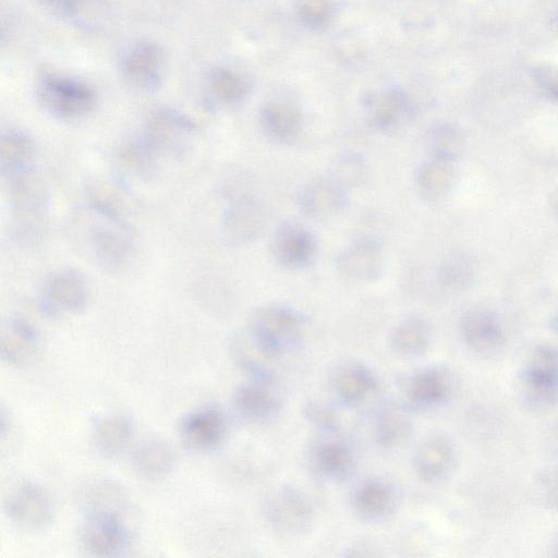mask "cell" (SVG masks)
<instances>
[{
	"label": "cell",
	"instance_id": "1",
	"mask_svg": "<svg viewBox=\"0 0 558 558\" xmlns=\"http://www.w3.org/2000/svg\"><path fill=\"white\" fill-rule=\"evenodd\" d=\"M89 215L84 237L93 258L111 270L126 265L135 249L129 228L103 203H94Z\"/></svg>",
	"mask_w": 558,
	"mask_h": 558
},
{
	"label": "cell",
	"instance_id": "2",
	"mask_svg": "<svg viewBox=\"0 0 558 558\" xmlns=\"http://www.w3.org/2000/svg\"><path fill=\"white\" fill-rule=\"evenodd\" d=\"M306 323L295 309L271 303L252 312L247 330L272 354L283 358L300 347Z\"/></svg>",
	"mask_w": 558,
	"mask_h": 558
},
{
	"label": "cell",
	"instance_id": "3",
	"mask_svg": "<svg viewBox=\"0 0 558 558\" xmlns=\"http://www.w3.org/2000/svg\"><path fill=\"white\" fill-rule=\"evenodd\" d=\"M263 517L276 535L297 538L307 535L314 525V508L308 496L294 487L277 488L266 497Z\"/></svg>",
	"mask_w": 558,
	"mask_h": 558
},
{
	"label": "cell",
	"instance_id": "4",
	"mask_svg": "<svg viewBox=\"0 0 558 558\" xmlns=\"http://www.w3.org/2000/svg\"><path fill=\"white\" fill-rule=\"evenodd\" d=\"M39 97L47 112L65 120L86 117L96 105L95 92L86 83L59 75L44 77Z\"/></svg>",
	"mask_w": 558,
	"mask_h": 558
},
{
	"label": "cell",
	"instance_id": "5",
	"mask_svg": "<svg viewBox=\"0 0 558 558\" xmlns=\"http://www.w3.org/2000/svg\"><path fill=\"white\" fill-rule=\"evenodd\" d=\"M4 509L12 524L29 532L46 529L54 517L51 496L40 484L28 480L18 482L9 491Z\"/></svg>",
	"mask_w": 558,
	"mask_h": 558
},
{
	"label": "cell",
	"instance_id": "6",
	"mask_svg": "<svg viewBox=\"0 0 558 558\" xmlns=\"http://www.w3.org/2000/svg\"><path fill=\"white\" fill-rule=\"evenodd\" d=\"M128 512H103L87 514L81 540L84 549L99 557L123 554L131 544V530L126 521Z\"/></svg>",
	"mask_w": 558,
	"mask_h": 558
},
{
	"label": "cell",
	"instance_id": "7",
	"mask_svg": "<svg viewBox=\"0 0 558 558\" xmlns=\"http://www.w3.org/2000/svg\"><path fill=\"white\" fill-rule=\"evenodd\" d=\"M90 287L86 277L72 269L46 278L41 290L43 306L54 313H77L88 306Z\"/></svg>",
	"mask_w": 558,
	"mask_h": 558
},
{
	"label": "cell",
	"instance_id": "8",
	"mask_svg": "<svg viewBox=\"0 0 558 558\" xmlns=\"http://www.w3.org/2000/svg\"><path fill=\"white\" fill-rule=\"evenodd\" d=\"M524 392L530 402L550 405L558 399V350L541 346L531 354L523 372Z\"/></svg>",
	"mask_w": 558,
	"mask_h": 558
},
{
	"label": "cell",
	"instance_id": "9",
	"mask_svg": "<svg viewBox=\"0 0 558 558\" xmlns=\"http://www.w3.org/2000/svg\"><path fill=\"white\" fill-rule=\"evenodd\" d=\"M227 420L221 410L202 408L190 412L179 423V436L189 450L212 452L221 446L227 435Z\"/></svg>",
	"mask_w": 558,
	"mask_h": 558
},
{
	"label": "cell",
	"instance_id": "10",
	"mask_svg": "<svg viewBox=\"0 0 558 558\" xmlns=\"http://www.w3.org/2000/svg\"><path fill=\"white\" fill-rule=\"evenodd\" d=\"M337 270L360 283L378 281L385 271V257L379 241L361 238L338 253Z\"/></svg>",
	"mask_w": 558,
	"mask_h": 558
},
{
	"label": "cell",
	"instance_id": "11",
	"mask_svg": "<svg viewBox=\"0 0 558 558\" xmlns=\"http://www.w3.org/2000/svg\"><path fill=\"white\" fill-rule=\"evenodd\" d=\"M276 261L288 269L306 268L317 256L318 242L308 228L295 222L278 226L272 238Z\"/></svg>",
	"mask_w": 558,
	"mask_h": 558
},
{
	"label": "cell",
	"instance_id": "12",
	"mask_svg": "<svg viewBox=\"0 0 558 558\" xmlns=\"http://www.w3.org/2000/svg\"><path fill=\"white\" fill-rule=\"evenodd\" d=\"M310 465L317 475L329 482H344L354 475L356 457L346 442L325 436L310 448Z\"/></svg>",
	"mask_w": 558,
	"mask_h": 558
},
{
	"label": "cell",
	"instance_id": "13",
	"mask_svg": "<svg viewBox=\"0 0 558 558\" xmlns=\"http://www.w3.org/2000/svg\"><path fill=\"white\" fill-rule=\"evenodd\" d=\"M300 208L313 220H326L342 213L348 205V190L331 175L309 181L300 194Z\"/></svg>",
	"mask_w": 558,
	"mask_h": 558
},
{
	"label": "cell",
	"instance_id": "14",
	"mask_svg": "<svg viewBox=\"0 0 558 558\" xmlns=\"http://www.w3.org/2000/svg\"><path fill=\"white\" fill-rule=\"evenodd\" d=\"M453 390L454 381L450 372L443 368H428L409 380L406 398L412 409L433 410L446 404Z\"/></svg>",
	"mask_w": 558,
	"mask_h": 558
},
{
	"label": "cell",
	"instance_id": "15",
	"mask_svg": "<svg viewBox=\"0 0 558 558\" xmlns=\"http://www.w3.org/2000/svg\"><path fill=\"white\" fill-rule=\"evenodd\" d=\"M275 382L251 380L238 387L234 406L238 415L252 423L274 419L282 409V398L276 392Z\"/></svg>",
	"mask_w": 558,
	"mask_h": 558
},
{
	"label": "cell",
	"instance_id": "16",
	"mask_svg": "<svg viewBox=\"0 0 558 558\" xmlns=\"http://www.w3.org/2000/svg\"><path fill=\"white\" fill-rule=\"evenodd\" d=\"M333 391L344 405L357 407L378 390L379 382L365 363L350 360L338 366L332 378Z\"/></svg>",
	"mask_w": 558,
	"mask_h": 558
},
{
	"label": "cell",
	"instance_id": "17",
	"mask_svg": "<svg viewBox=\"0 0 558 558\" xmlns=\"http://www.w3.org/2000/svg\"><path fill=\"white\" fill-rule=\"evenodd\" d=\"M265 226L264 206L252 196L235 199L225 216L226 238L235 245H246L257 240Z\"/></svg>",
	"mask_w": 558,
	"mask_h": 558
},
{
	"label": "cell",
	"instance_id": "18",
	"mask_svg": "<svg viewBox=\"0 0 558 558\" xmlns=\"http://www.w3.org/2000/svg\"><path fill=\"white\" fill-rule=\"evenodd\" d=\"M456 457V448L450 438L442 434L429 436L418 447L415 455L416 475L424 482H440L453 471Z\"/></svg>",
	"mask_w": 558,
	"mask_h": 558
},
{
	"label": "cell",
	"instance_id": "19",
	"mask_svg": "<svg viewBox=\"0 0 558 558\" xmlns=\"http://www.w3.org/2000/svg\"><path fill=\"white\" fill-rule=\"evenodd\" d=\"M230 350L237 365L251 380L275 382L283 358L272 354L248 330L233 337Z\"/></svg>",
	"mask_w": 558,
	"mask_h": 558
},
{
	"label": "cell",
	"instance_id": "20",
	"mask_svg": "<svg viewBox=\"0 0 558 558\" xmlns=\"http://www.w3.org/2000/svg\"><path fill=\"white\" fill-rule=\"evenodd\" d=\"M353 506L357 516L367 523H382L395 514L398 495L392 484L370 479L355 490Z\"/></svg>",
	"mask_w": 558,
	"mask_h": 558
},
{
	"label": "cell",
	"instance_id": "21",
	"mask_svg": "<svg viewBox=\"0 0 558 558\" xmlns=\"http://www.w3.org/2000/svg\"><path fill=\"white\" fill-rule=\"evenodd\" d=\"M40 346V336L30 323L15 319L4 325L0 348L8 365L17 368L31 365L39 356Z\"/></svg>",
	"mask_w": 558,
	"mask_h": 558
},
{
	"label": "cell",
	"instance_id": "22",
	"mask_svg": "<svg viewBox=\"0 0 558 558\" xmlns=\"http://www.w3.org/2000/svg\"><path fill=\"white\" fill-rule=\"evenodd\" d=\"M466 344L480 354H492L505 343V332L493 314L483 310L468 312L462 320Z\"/></svg>",
	"mask_w": 558,
	"mask_h": 558
},
{
	"label": "cell",
	"instance_id": "23",
	"mask_svg": "<svg viewBox=\"0 0 558 558\" xmlns=\"http://www.w3.org/2000/svg\"><path fill=\"white\" fill-rule=\"evenodd\" d=\"M194 133V126L184 117L174 113L156 115L145 140L153 151L173 154L184 151L187 139Z\"/></svg>",
	"mask_w": 558,
	"mask_h": 558
},
{
	"label": "cell",
	"instance_id": "24",
	"mask_svg": "<svg viewBox=\"0 0 558 558\" xmlns=\"http://www.w3.org/2000/svg\"><path fill=\"white\" fill-rule=\"evenodd\" d=\"M163 64V54L159 48L151 44H141L133 48L125 58V77L135 88H154L161 79Z\"/></svg>",
	"mask_w": 558,
	"mask_h": 558
},
{
	"label": "cell",
	"instance_id": "25",
	"mask_svg": "<svg viewBox=\"0 0 558 558\" xmlns=\"http://www.w3.org/2000/svg\"><path fill=\"white\" fill-rule=\"evenodd\" d=\"M432 341V330L427 320L419 315L399 321L391 333V347L398 356L420 357L427 353Z\"/></svg>",
	"mask_w": 558,
	"mask_h": 558
},
{
	"label": "cell",
	"instance_id": "26",
	"mask_svg": "<svg viewBox=\"0 0 558 558\" xmlns=\"http://www.w3.org/2000/svg\"><path fill=\"white\" fill-rule=\"evenodd\" d=\"M455 181L452 163L430 159L417 167L415 183L420 196L430 203L444 200Z\"/></svg>",
	"mask_w": 558,
	"mask_h": 558
},
{
	"label": "cell",
	"instance_id": "27",
	"mask_svg": "<svg viewBox=\"0 0 558 558\" xmlns=\"http://www.w3.org/2000/svg\"><path fill=\"white\" fill-rule=\"evenodd\" d=\"M177 456L164 441L151 440L140 445L132 456L133 468L144 479H161L172 472Z\"/></svg>",
	"mask_w": 558,
	"mask_h": 558
},
{
	"label": "cell",
	"instance_id": "28",
	"mask_svg": "<svg viewBox=\"0 0 558 558\" xmlns=\"http://www.w3.org/2000/svg\"><path fill=\"white\" fill-rule=\"evenodd\" d=\"M414 432L408 412L399 407H390L375 420L373 435L376 445L391 450L406 443Z\"/></svg>",
	"mask_w": 558,
	"mask_h": 558
},
{
	"label": "cell",
	"instance_id": "29",
	"mask_svg": "<svg viewBox=\"0 0 558 558\" xmlns=\"http://www.w3.org/2000/svg\"><path fill=\"white\" fill-rule=\"evenodd\" d=\"M261 123L266 135L281 143L293 141L301 129L298 109L287 103L265 105L261 113Z\"/></svg>",
	"mask_w": 558,
	"mask_h": 558
},
{
	"label": "cell",
	"instance_id": "30",
	"mask_svg": "<svg viewBox=\"0 0 558 558\" xmlns=\"http://www.w3.org/2000/svg\"><path fill=\"white\" fill-rule=\"evenodd\" d=\"M133 436L131 421L124 416H109L97 420L94 441L99 451L106 456H117L126 451Z\"/></svg>",
	"mask_w": 558,
	"mask_h": 558
},
{
	"label": "cell",
	"instance_id": "31",
	"mask_svg": "<svg viewBox=\"0 0 558 558\" xmlns=\"http://www.w3.org/2000/svg\"><path fill=\"white\" fill-rule=\"evenodd\" d=\"M82 503L87 514L128 512L127 496L118 485L109 480H96L83 490Z\"/></svg>",
	"mask_w": 558,
	"mask_h": 558
},
{
	"label": "cell",
	"instance_id": "32",
	"mask_svg": "<svg viewBox=\"0 0 558 558\" xmlns=\"http://www.w3.org/2000/svg\"><path fill=\"white\" fill-rule=\"evenodd\" d=\"M431 159L455 163L465 152L466 140L462 130L450 124L434 126L426 137Z\"/></svg>",
	"mask_w": 558,
	"mask_h": 558
},
{
	"label": "cell",
	"instance_id": "33",
	"mask_svg": "<svg viewBox=\"0 0 558 558\" xmlns=\"http://www.w3.org/2000/svg\"><path fill=\"white\" fill-rule=\"evenodd\" d=\"M34 153L32 140L19 130H9L0 143V168L8 175L24 171Z\"/></svg>",
	"mask_w": 558,
	"mask_h": 558
},
{
	"label": "cell",
	"instance_id": "34",
	"mask_svg": "<svg viewBox=\"0 0 558 558\" xmlns=\"http://www.w3.org/2000/svg\"><path fill=\"white\" fill-rule=\"evenodd\" d=\"M213 100L222 105H233L244 99L247 93L246 82L234 72L218 69L212 72L209 80Z\"/></svg>",
	"mask_w": 558,
	"mask_h": 558
},
{
	"label": "cell",
	"instance_id": "35",
	"mask_svg": "<svg viewBox=\"0 0 558 558\" xmlns=\"http://www.w3.org/2000/svg\"><path fill=\"white\" fill-rule=\"evenodd\" d=\"M475 264L466 254L457 253L447 258L439 270V279L443 287L451 290H464L473 281Z\"/></svg>",
	"mask_w": 558,
	"mask_h": 558
},
{
	"label": "cell",
	"instance_id": "36",
	"mask_svg": "<svg viewBox=\"0 0 558 558\" xmlns=\"http://www.w3.org/2000/svg\"><path fill=\"white\" fill-rule=\"evenodd\" d=\"M408 114V105L403 96L388 94L376 104L372 116L376 128L390 131L403 124Z\"/></svg>",
	"mask_w": 558,
	"mask_h": 558
},
{
	"label": "cell",
	"instance_id": "37",
	"mask_svg": "<svg viewBox=\"0 0 558 558\" xmlns=\"http://www.w3.org/2000/svg\"><path fill=\"white\" fill-rule=\"evenodd\" d=\"M368 174V167L362 157L357 154H346L338 159L330 174L347 190L363 184Z\"/></svg>",
	"mask_w": 558,
	"mask_h": 558
},
{
	"label": "cell",
	"instance_id": "38",
	"mask_svg": "<svg viewBox=\"0 0 558 558\" xmlns=\"http://www.w3.org/2000/svg\"><path fill=\"white\" fill-rule=\"evenodd\" d=\"M307 419L313 426L326 433H334L339 426L337 412L329 405L321 402H310L305 408Z\"/></svg>",
	"mask_w": 558,
	"mask_h": 558
},
{
	"label": "cell",
	"instance_id": "39",
	"mask_svg": "<svg viewBox=\"0 0 558 558\" xmlns=\"http://www.w3.org/2000/svg\"><path fill=\"white\" fill-rule=\"evenodd\" d=\"M48 6L62 14H70L82 3V0H45Z\"/></svg>",
	"mask_w": 558,
	"mask_h": 558
},
{
	"label": "cell",
	"instance_id": "40",
	"mask_svg": "<svg viewBox=\"0 0 558 558\" xmlns=\"http://www.w3.org/2000/svg\"><path fill=\"white\" fill-rule=\"evenodd\" d=\"M554 206H555V209L558 213V196L555 198Z\"/></svg>",
	"mask_w": 558,
	"mask_h": 558
},
{
	"label": "cell",
	"instance_id": "41",
	"mask_svg": "<svg viewBox=\"0 0 558 558\" xmlns=\"http://www.w3.org/2000/svg\"><path fill=\"white\" fill-rule=\"evenodd\" d=\"M555 552H556V555H558V543L556 545Z\"/></svg>",
	"mask_w": 558,
	"mask_h": 558
},
{
	"label": "cell",
	"instance_id": "42",
	"mask_svg": "<svg viewBox=\"0 0 558 558\" xmlns=\"http://www.w3.org/2000/svg\"><path fill=\"white\" fill-rule=\"evenodd\" d=\"M556 326H557V331H558V319H557V322H556Z\"/></svg>",
	"mask_w": 558,
	"mask_h": 558
}]
</instances>
